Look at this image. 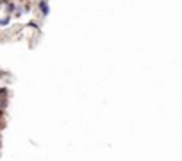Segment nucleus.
<instances>
[{
    "label": "nucleus",
    "mask_w": 182,
    "mask_h": 161,
    "mask_svg": "<svg viewBox=\"0 0 182 161\" xmlns=\"http://www.w3.org/2000/svg\"><path fill=\"white\" fill-rule=\"evenodd\" d=\"M38 7H39V11H41V15L43 16H48V13H50V6H48V2H39Z\"/></svg>",
    "instance_id": "obj_1"
},
{
    "label": "nucleus",
    "mask_w": 182,
    "mask_h": 161,
    "mask_svg": "<svg viewBox=\"0 0 182 161\" xmlns=\"http://www.w3.org/2000/svg\"><path fill=\"white\" fill-rule=\"evenodd\" d=\"M11 22V16H4V18H0V25H9Z\"/></svg>",
    "instance_id": "obj_2"
},
{
    "label": "nucleus",
    "mask_w": 182,
    "mask_h": 161,
    "mask_svg": "<svg viewBox=\"0 0 182 161\" xmlns=\"http://www.w3.org/2000/svg\"><path fill=\"white\" fill-rule=\"evenodd\" d=\"M27 27H34V29H38V23H36V22H30Z\"/></svg>",
    "instance_id": "obj_3"
},
{
    "label": "nucleus",
    "mask_w": 182,
    "mask_h": 161,
    "mask_svg": "<svg viewBox=\"0 0 182 161\" xmlns=\"http://www.w3.org/2000/svg\"><path fill=\"white\" fill-rule=\"evenodd\" d=\"M2 118H4V111H0V120H2Z\"/></svg>",
    "instance_id": "obj_4"
},
{
    "label": "nucleus",
    "mask_w": 182,
    "mask_h": 161,
    "mask_svg": "<svg viewBox=\"0 0 182 161\" xmlns=\"http://www.w3.org/2000/svg\"><path fill=\"white\" fill-rule=\"evenodd\" d=\"M0 145H2V140H0Z\"/></svg>",
    "instance_id": "obj_5"
}]
</instances>
